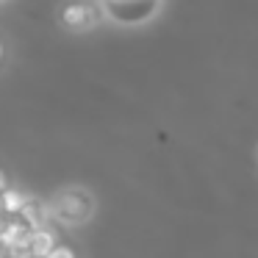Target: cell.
<instances>
[{
    "label": "cell",
    "instance_id": "cell-1",
    "mask_svg": "<svg viewBox=\"0 0 258 258\" xmlns=\"http://www.w3.org/2000/svg\"><path fill=\"white\" fill-rule=\"evenodd\" d=\"M50 217L58 219L61 225H81L92 217L95 211V197L84 189V186H67L61 189L50 203Z\"/></svg>",
    "mask_w": 258,
    "mask_h": 258
},
{
    "label": "cell",
    "instance_id": "cell-2",
    "mask_svg": "<svg viewBox=\"0 0 258 258\" xmlns=\"http://www.w3.org/2000/svg\"><path fill=\"white\" fill-rule=\"evenodd\" d=\"M97 17H103L100 3H92V0H73L61 9V23L70 31H86L97 23Z\"/></svg>",
    "mask_w": 258,
    "mask_h": 258
},
{
    "label": "cell",
    "instance_id": "cell-3",
    "mask_svg": "<svg viewBox=\"0 0 258 258\" xmlns=\"http://www.w3.org/2000/svg\"><path fill=\"white\" fill-rule=\"evenodd\" d=\"M142 3L150 12L158 9V0H100V9L106 17H114L119 23H142L139 12H136V6H142Z\"/></svg>",
    "mask_w": 258,
    "mask_h": 258
},
{
    "label": "cell",
    "instance_id": "cell-4",
    "mask_svg": "<svg viewBox=\"0 0 258 258\" xmlns=\"http://www.w3.org/2000/svg\"><path fill=\"white\" fill-rule=\"evenodd\" d=\"M20 219H23L25 225H28L31 230H36V228H45L47 225V219H50V211H47V206L42 200H36V197H28L25 200V206H23V211L17 214Z\"/></svg>",
    "mask_w": 258,
    "mask_h": 258
},
{
    "label": "cell",
    "instance_id": "cell-5",
    "mask_svg": "<svg viewBox=\"0 0 258 258\" xmlns=\"http://www.w3.org/2000/svg\"><path fill=\"white\" fill-rule=\"evenodd\" d=\"M53 247H56V233H53L47 225H45V228L31 230V255H34V258H45Z\"/></svg>",
    "mask_w": 258,
    "mask_h": 258
},
{
    "label": "cell",
    "instance_id": "cell-6",
    "mask_svg": "<svg viewBox=\"0 0 258 258\" xmlns=\"http://www.w3.org/2000/svg\"><path fill=\"white\" fill-rule=\"evenodd\" d=\"M25 200H28V195H23V191H17V189H3V191H0V211L9 214V217H17V214L23 211Z\"/></svg>",
    "mask_w": 258,
    "mask_h": 258
},
{
    "label": "cell",
    "instance_id": "cell-7",
    "mask_svg": "<svg viewBox=\"0 0 258 258\" xmlns=\"http://www.w3.org/2000/svg\"><path fill=\"white\" fill-rule=\"evenodd\" d=\"M45 258H75V252H73V247H61V244H56Z\"/></svg>",
    "mask_w": 258,
    "mask_h": 258
},
{
    "label": "cell",
    "instance_id": "cell-8",
    "mask_svg": "<svg viewBox=\"0 0 258 258\" xmlns=\"http://www.w3.org/2000/svg\"><path fill=\"white\" fill-rule=\"evenodd\" d=\"M3 189H6V175L0 172V191H3Z\"/></svg>",
    "mask_w": 258,
    "mask_h": 258
},
{
    "label": "cell",
    "instance_id": "cell-9",
    "mask_svg": "<svg viewBox=\"0 0 258 258\" xmlns=\"http://www.w3.org/2000/svg\"><path fill=\"white\" fill-rule=\"evenodd\" d=\"M0 61H3V42H0Z\"/></svg>",
    "mask_w": 258,
    "mask_h": 258
},
{
    "label": "cell",
    "instance_id": "cell-10",
    "mask_svg": "<svg viewBox=\"0 0 258 258\" xmlns=\"http://www.w3.org/2000/svg\"><path fill=\"white\" fill-rule=\"evenodd\" d=\"M6 258H14V255H6Z\"/></svg>",
    "mask_w": 258,
    "mask_h": 258
}]
</instances>
